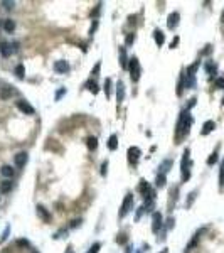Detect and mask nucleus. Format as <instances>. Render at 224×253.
I'll list each match as a JSON object with an SVG mask.
<instances>
[{
	"mask_svg": "<svg viewBox=\"0 0 224 253\" xmlns=\"http://www.w3.org/2000/svg\"><path fill=\"white\" fill-rule=\"evenodd\" d=\"M3 3V5H7V9H12V7H14V2L12 3H10V2H2Z\"/></svg>",
	"mask_w": 224,
	"mask_h": 253,
	"instance_id": "39",
	"label": "nucleus"
},
{
	"mask_svg": "<svg viewBox=\"0 0 224 253\" xmlns=\"http://www.w3.org/2000/svg\"><path fill=\"white\" fill-rule=\"evenodd\" d=\"M216 160H218V154H212L211 157L207 159V164H209V165H212V164H214Z\"/></svg>",
	"mask_w": 224,
	"mask_h": 253,
	"instance_id": "30",
	"label": "nucleus"
},
{
	"mask_svg": "<svg viewBox=\"0 0 224 253\" xmlns=\"http://www.w3.org/2000/svg\"><path fill=\"white\" fill-rule=\"evenodd\" d=\"M24 73H25V69H24V66L22 64H19V66L15 68V74L19 76V78H24Z\"/></svg>",
	"mask_w": 224,
	"mask_h": 253,
	"instance_id": "27",
	"label": "nucleus"
},
{
	"mask_svg": "<svg viewBox=\"0 0 224 253\" xmlns=\"http://www.w3.org/2000/svg\"><path fill=\"white\" fill-rule=\"evenodd\" d=\"M100 247H101V245H100V243H95V245H93V247H91V248H89V251H88V253H98V250H100Z\"/></svg>",
	"mask_w": 224,
	"mask_h": 253,
	"instance_id": "29",
	"label": "nucleus"
},
{
	"mask_svg": "<svg viewBox=\"0 0 224 253\" xmlns=\"http://www.w3.org/2000/svg\"><path fill=\"white\" fill-rule=\"evenodd\" d=\"M98 71H100V63L95 66V71H93V74H95V76H98Z\"/></svg>",
	"mask_w": 224,
	"mask_h": 253,
	"instance_id": "37",
	"label": "nucleus"
},
{
	"mask_svg": "<svg viewBox=\"0 0 224 253\" xmlns=\"http://www.w3.org/2000/svg\"><path fill=\"white\" fill-rule=\"evenodd\" d=\"M14 29H15V22H14L12 19H7L5 22H3V31H5V32H9V34H10Z\"/></svg>",
	"mask_w": 224,
	"mask_h": 253,
	"instance_id": "17",
	"label": "nucleus"
},
{
	"mask_svg": "<svg viewBox=\"0 0 224 253\" xmlns=\"http://www.w3.org/2000/svg\"><path fill=\"white\" fill-rule=\"evenodd\" d=\"M187 159H189V150L184 152V159H182V180H187L190 177V172L187 169Z\"/></svg>",
	"mask_w": 224,
	"mask_h": 253,
	"instance_id": "8",
	"label": "nucleus"
},
{
	"mask_svg": "<svg viewBox=\"0 0 224 253\" xmlns=\"http://www.w3.org/2000/svg\"><path fill=\"white\" fill-rule=\"evenodd\" d=\"M17 108H19L22 113H27V115H34V106L32 105H29L27 101H24V100H20V101H17Z\"/></svg>",
	"mask_w": 224,
	"mask_h": 253,
	"instance_id": "6",
	"label": "nucleus"
},
{
	"mask_svg": "<svg viewBox=\"0 0 224 253\" xmlns=\"http://www.w3.org/2000/svg\"><path fill=\"white\" fill-rule=\"evenodd\" d=\"M157 186L158 187H164L165 186V174H158L157 176Z\"/></svg>",
	"mask_w": 224,
	"mask_h": 253,
	"instance_id": "26",
	"label": "nucleus"
},
{
	"mask_svg": "<svg viewBox=\"0 0 224 253\" xmlns=\"http://www.w3.org/2000/svg\"><path fill=\"white\" fill-rule=\"evenodd\" d=\"M140 73H142V69H140V63L136 57H132L130 59V76H132V81L136 83L140 79Z\"/></svg>",
	"mask_w": 224,
	"mask_h": 253,
	"instance_id": "2",
	"label": "nucleus"
},
{
	"mask_svg": "<svg viewBox=\"0 0 224 253\" xmlns=\"http://www.w3.org/2000/svg\"><path fill=\"white\" fill-rule=\"evenodd\" d=\"M108 147H110V150H116V147H118V137H116V135H111V137H110Z\"/></svg>",
	"mask_w": 224,
	"mask_h": 253,
	"instance_id": "21",
	"label": "nucleus"
},
{
	"mask_svg": "<svg viewBox=\"0 0 224 253\" xmlns=\"http://www.w3.org/2000/svg\"><path fill=\"white\" fill-rule=\"evenodd\" d=\"M104 93H106V98L111 95V79H106V81H104Z\"/></svg>",
	"mask_w": 224,
	"mask_h": 253,
	"instance_id": "25",
	"label": "nucleus"
},
{
	"mask_svg": "<svg viewBox=\"0 0 224 253\" xmlns=\"http://www.w3.org/2000/svg\"><path fill=\"white\" fill-rule=\"evenodd\" d=\"M12 93H14V89L10 88V86H5V88L2 89V93H0V98L7 100V98H10V96H12Z\"/></svg>",
	"mask_w": 224,
	"mask_h": 253,
	"instance_id": "19",
	"label": "nucleus"
},
{
	"mask_svg": "<svg viewBox=\"0 0 224 253\" xmlns=\"http://www.w3.org/2000/svg\"><path fill=\"white\" fill-rule=\"evenodd\" d=\"M133 41H135V34H130V35H128V37H126V44H128V46H130V44H132V42H133Z\"/></svg>",
	"mask_w": 224,
	"mask_h": 253,
	"instance_id": "32",
	"label": "nucleus"
},
{
	"mask_svg": "<svg viewBox=\"0 0 224 253\" xmlns=\"http://www.w3.org/2000/svg\"><path fill=\"white\" fill-rule=\"evenodd\" d=\"M192 123V118L187 111H182L180 115V120L177 123V135H182V133H189V126Z\"/></svg>",
	"mask_w": 224,
	"mask_h": 253,
	"instance_id": "1",
	"label": "nucleus"
},
{
	"mask_svg": "<svg viewBox=\"0 0 224 253\" xmlns=\"http://www.w3.org/2000/svg\"><path fill=\"white\" fill-rule=\"evenodd\" d=\"M37 214L41 216V218L44 219L46 223H47L49 219H51V214H49L47 211H46V208H44V206H37Z\"/></svg>",
	"mask_w": 224,
	"mask_h": 253,
	"instance_id": "15",
	"label": "nucleus"
},
{
	"mask_svg": "<svg viewBox=\"0 0 224 253\" xmlns=\"http://www.w3.org/2000/svg\"><path fill=\"white\" fill-rule=\"evenodd\" d=\"M206 69H207V71H209V73H214V71H216V68H214V66H212V64H211V63H207V64H206Z\"/></svg>",
	"mask_w": 224,
	"mask_h": 253,
	"instance_id": "33",
	"label": "nucleus"
},
{
	"mask_svg": "<svg viewBox=\"0 0 224 253\" xmlns=\"http://www.w3.org/2000/svg\"><path fill=\"white\" fill-rule=\"evenodd\" d=\"M177 42H179V37H175L174 41H172V44H170V48H172V49H174L175 46H177Z\"/></svg>",
	"mask_w": 224,
	"mask_h": 253,
	"instance_id": "38",
	"label": "nucleus"
},
{
	"mask_svg": "<svg viewBox=\"0 0 224 253\" xmlns=\"http://www.w3.org/2000/svg\"><path fill=\"white\" fill-rule=\"evenodd\" d=\"M54 71H56V73H67V71H69V64H67L66 61H57V63L54 64Z\"/></svg>",
	"mask_w": 224,
	"mask_h": 253,
	"instance_id": "9",
	"label": "nucleus"
},
{
	"mask_svg": "<svg viewBox=\"0 0 224 253\" xmlns=\"http://www.w3.org/2000/svg\"><path fill=\"white\" fill-rule=\"evenodd\" d=\"M132 202H133V196L132 194H126L123 204H121V211H120V216L123 218V216H126V213L130 211V208H132Z\"/></svg>",
	"mask_w": 224,
	"mask_h": 253,
	"instance_id": "5",
	"label": "nucleus"
},
{
	"mask_svg": "<svg viewBox=\"0 0 224 253\" xmlns=\"http://www.w3.org/2000/svg\"><path fill=\"white\" fill-rule=\"evenodd\" d=\"M177 24H179V14L174 12V14H170V15H169L167 25H169V29H174V27H177Z\"/></svg>",
	"mask_w": 224,
	"mask_h": 253,
	"instance_id": "12",
	"label": "nucleus"
},
{
	"mask_svg": "<svg viewBox=\"0 0 224 253\" xmlns=\"http://www.w3.org/2000/svg\"><path fill=\"white\" fill-rule=\"evenodd\" d=\"M120 63H121V68L123 69H126L128 68V61H126V51H125V48H120Z\"/></svg>",
	"mask_w": 224,
	"mask_h": 253,
	"instance_id": "18",
	"label": "nucleus"
},
{
	"mask_svg": "<svg viewBox=\"0 0 224 253\" xmlns=\"http://www.w3.org/2000/svg\"><path fill=\"white\" fill-rule=\"evenodd\" d=\"M222 105H224V98H222Z\"/></svg>",
	"mask_w": 224,
	"mask_h": 253,
	"instance_id": "40",
	"label": "nucleus"
},
{
	"mask_svg": "<svg viewBox=\"0 0 224 253\" xmlns=\"http://www.w3.org/2000/svg\"><path fill=\"white\" fill-rule=\"evenodd\" d=\"M0 172H2V176H5V177H12L14 176V169L10 167V165H3V167L0 169Z\"/></svg>",
	"mask_w": 224,
	"mask_h": 253,
	"instance_id": "22",
	"label": "nucleus"
},
{
	"mask_svg": "<svg viewBox=\"0 0 224 253\" xmlns=\"http://www.w3.org/2000/svg\"><path fill=\"white\" fill-rule=\"evenodd\" d=\"M153 35H155V42H157V46H162L165 42V35H164V32H162V31H158V29H157V31L153 32Z\"/></svg>",
	"mask_w": 224,
	"mask_h": 253,
	"instance_id": "16",
	"label": "nucleus"
},
{
	"mask_svg": "<svg viewBox=\"0 0 224 253\" xmlns=\"http://www.w3.org/2000/svg\"><path fill=\"white\" fill-rule=\"evenodd\" d=\"M116 98H118V103H121L125 100V85L121 81H118L116 85Z\"/></svg>",
	"mask_w": 224,
	"mask_h": 253,
	"instance_id": "11",
	"label": "nucleus"
},
{
	"mask_svg": "<svg viewBox=\"0 0 224 253\" xmlns=\"http://www.w3.org/2000/svg\"><path fill=\"white\" fill-rule=\"evenodd\" d=\"M14 162H15L17 167H22L25 162H27V154H25V152H19V154L14 157Z\"/></svg>",
	"mask_w": 224,
	"mask_h": 253,
	"instance_id": "10",
	"label": "nucleus"
},
{
	"mask_svg": "<svg viewBox=\"0 0 224 253\" xmlns=\"http://www.w3.org/2000/svg\"><path fill=\"white\" fill-rule=\"evenodd\" d=\"M86 86H88V89H89V91H93V95H96V93H98V85H96L95 81H89Z\"/></svg>",
	"mask_w": 224,
	"mask_h": 253,
	"instance_id": "24",
	"label": "nucleus"
},
{
	"mask_svg": "<svg viewBox=\"0 0 224 253\" xmlns=\"http://www.w3.org/2000/svg\"><path fill=\"white\" fill-rule=\"evenodd\" d=\"M160 228H162V214L160 213H153V216H152V231L158 233Z\"/></svg>",
	"mask_w": 224,
	"mask_h": 253,
	"instance_id": "4",
	"label": "nucleus"
},
{
	"mask_svg": "<svg viewBox=\"0 0 224 253\" xmlns=\"http://www.w3.org/2000/svg\"><path fill=\"white\" fill-rule=\"evenodd\" d=\"M17 245H19V247H27V241H25V240H19V241H17Z\"/></svg>",
	"mask_w": 224,
	"mask_h": 253,
	"instance_id": "35",
	"label": "nucleus"
},
{
	"mask_svg": "<svg viewBox=\"0 0 224 253\" xmlns=\"http://www.w3.org/2000/svg\"><path fill=\"white\" fill-rule=\"evenodd\" d=\"M140 193L143 194V197H145L149 202L153 201V191L150 189V186L145 182V180H140Z\"/></svg>",
	"mask_w": 224,
	"mask_h": 253,
	"instance_id": "3",
	"label": "nucleus"
},
{
	"mask_svg": "<svg viewBox=\"0 0 224 253\" xmlns=\"http://www.w3.org/2000/svg\"><path fill=\"white\" fill-rule=\"evenodd\" d=\"M69 253H71V251H69Z\"/></svg>",
	"mask_w": 224,
	"mask_h": 253,
	"instance_id": "41",
	"label": "nucleus"
},
{
	"mask_svg": "<svg viewBox=\"0 0 224 253\" xmlns=\"http://www.w3.org/2000/svg\"><path fill=\"white\" fill-rule=\"evenodd\" d=\"M88 147H89V150H96V147H98V139H96V137H89Z\"/></svg>",
	"mask_w": 224,
	"mask_h": 253,
	"instance_id": "23",
	"label": "nucleus"
},
{
	"mask_svg": "<svg viewBox=\"0 0 224 253\" xmlns=\"http://www.w3.org/2000/svg\"><path fill=\"white\" fill-rule=\"evenodd\" d=\"M216 86H218V88H224V78H219L218 81H216Z\"/></svg>",
	"mask_w": 224,
	"mask_h": 253,
	"instance_id": "31",
	"label": "nucleus"
},
{
	"mask_svg": "<svg viewBox=\"0 0 224 253\" xmlns=\"http://www.w3.org/2000/svg\"><path fill=\"white\" fill-rule=\"evenodd\" d=\"M216 128V123L212 120H209V122H206L204 126H202V135H207V133H211L212 130Z\"/></svg>",
	"mask_w": 224,
	"mask_h": 253,
	"instance_id": "14",
	"label": "nucleus"
},
{
	"mask_svg": "<svg viewBox=\"0 0 224 253\" xmlns=\"http://www.w3.org/2000/svg\"><path fill=\"white\" fill-rule=\"evenodd\" d=\"M10 189H12V182H10V180H3V182H0V193H9Z\"/></svg>",
	"mask_w": 224,
	"mask_h": 253,
	"instance_id": "20",
	"label": "nucleus"
},
{
	"mask_svg": "<svg viewBox=\"0 0 224 253\" xmlns=\"http://www.w3.org/2000/svg\"><path fill=\"white\" fill-rule=\"evenodd\" d=\"M140 149L138 147H130L128 149V160L132 162V164H136L138 162V159H140Z\"/></svg>",
	"mask_w": 224,
	"mask_h": 253,
	"instance_id": "7",
	"label": "nucleus"
},
{
	"mask_svg": "<svg viewBox=\"0 0 224 253\" xmlns=\"http://www.w3.org/2000/svg\"><path fill=\"white\" fill-rule=\"evenodd\" d=\"M64 93H66V89H61V91H59V93H57V95H56V100H59L61 96L64 95Z\"/></svg>",
	"mask_w": 224,
	"mask_h": 253,
	"instance_id": "36",
	"label": "nucleus"
},
{
	"mask_svg": "<svg viewBox=\"0 0 224 253\" xmlns=\"http://www.w3.org/2000/svg\"><path fill=\"white\" fill-rule=\"evenodd\" d=\"M0 54H2L3 57L10 56V54H12V46L7 44V42H2V44H0Z\"/></svg>",
	"mask_w": 224,
	"mask_h": 253,
	"instance_id": "13",
	"label": "nucleus"
},
{
	"mask_svg": "<svg viewBox=\"0 0 224 253\" xmlns=\"http://www.w3.org/2000/svg\"><path fill=\"white\" fill-rule=\"evenodd\" d=\"M106 169H108V162H103V167H101V174H106Z\"/></svg>",
	"mask_w": 224,
	"mask_h": 253,
	"instance_id": "34",
	"label": "nucleus"
},
{
	"mask_svg": "<svg viewBox=\"0 0 224 253\" xmlns=\"http://www.w3.org/2000/svg\"><path fill=\"white\" fill-rule=\"evenodd\" d=\"M219 186H224V162H222V165H221V177H219Z\"/></svg>",
	"mask_w": 224,
	"mask_h": 253,
	"instance_id": "28",
	"label": "nucleus"
}]
</instances>
